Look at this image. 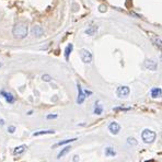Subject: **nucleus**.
<instances>
[{"label":"nucleus","instance_id":"f257e3e1","mask_svg":"<svg viewBox=\"0 0 162 162\" xmlns=\"http://www.w3.org/2000/svg\"><path fill=\"white\" fill-rule=\"evenodd\" d=\"M29 33V26L25 22H18L14 24V26L12 29V35L15 39H23L26 37Z\"/></svg>","mask_w":162,"mask_h":162},{"label":"nucleus","instance_id":"f03ea898","mask_svg":"<svg viewBox=\"0 0 162 162\" xmlns=\"http://www.w3.org/2000/svg\"><path fill=\"white\" fill-rule=\"evenodd\" d=\"M156 137H157L156 132L150 130V129H145L141 132V138H142V140L146 144H152L153 141L156 140Z\"/></svg>","mask_w":162,"mask_h":162},{"label":"nucleus","instance_id":"7ed1b4c3","mask_svg":"<svg viewBox=\"0 0 162 162\" xmlns=\"http://www.w3.org/2000/svg\"><path fill=\"white\" fill-rule=\"evenodd\" d=\"M79 55H80L81 60H82L84 64H91V61H92L93 59V56L90 51H88L86 48H82V49L79 51Z\"/></svg>","mask_w":162,"mask_h":162},{"label":"nucleus","instance_id":"20e7f679","mask_svg":"<svg viewBox=\"0 0 162 162\" xmlns=\"http://www.w3.org/2000/svg\"><path fill=\"white\" fill-rule=\"evenodd\" d=\"M130 93V89L129 87H126V86H120V87L117 88L116 90V95L120 98V99H125L129 95Z\"/></svg>","mask_w":162,"mask_h":162},{"label":"nucleus","instance_id":"39448f33","mask_svg":"<svg viewBox=\"0 0 162 162\" xmlns=\"http://www.w3.org/2000/svg\"><path fill=\"white\" fill-rule=\"evenodd\" d=\"M31 34L36 37V39H39V37H42L44 35V29L42 26H39V25H34L32 27V30H31Z\"/></svg>","mask_w":162,"mask_h":162},{"label":"nucleus","instance_id":"423d86ee","mask_svg":"<svg viewBox=\"0 0 162 162\" xmlns=\"http://www.w3.org/2000/svg\"><path fill=\"white\" fill-rule=\"evenodd\" d=\"M145 67H146L148 70H151V71H156V70L158 69V64H157L156 60L146 59V60H145Z\"/></svg>","mask_w":162,"mask_h":162},{"label":"nucleus","instance_id":"0eeeda50","mask_svg":"<svg viewBox=\"0 0 162 162\" xmlns=\"http://www.w3.org/2000/svg\"><path fill=\"white\" fill-rule=\"evenodd\" d=\"M108 130H110V132L113 134V135H117L120 130V125L118 123H116V122H112V123L108 125Z\"/></svg>","mask_w":162,"mask_h":162},{"label":"nucleus","instance_id":"6e6552de","mask_svg":"<svg viewBox=\"0 0 162 162\" xmlns=\"http://www.w3.org/2000/svg\"><path fill=\"white\" fill-rule=\"evenodd\" d=\"M0 95H2L5 99H6V101L9 104H13V103L15 102V98L13 95H12L10 92H7V91H0Z\"/></svg>","mask_w":162,"mask_h":162},{"label":"nucleus","instance_id":"1a4fd4ad","mask_svg":"<svg viewBox=\"0 0 162 162\" xmlns=\"http://www.w3.org/2000/svg\"><path fill=\"white\" fill-rule=\"evenodd\" d=\"M77 88H78V98H77V103L78 104H82L86 100V94H84V91L82 90L80 84H77Z\"/></svg>","mask_w":162,"mask_h":162},{"label":"nucleus","instance_id":"9d476101","mask_svg":"<svg viewBox=\"0 0 162 162\" xmlns=\"http://www.w3.org/2000/svg\"><path fill=\"white\" fill-rule=\"evenodd\" d=\"M151 37V41H152V43L154 44V46H156L157 48H159V49H162V39H160L159 36L154 35V34H151L150 35Z\"/></svg>","mask_w":162,"mask_h":162},{"label":"nucleus","instance_id":"9b49d317","mask_svg":"<svg viewBox=\"0 0 162 162\" xmlns=\"http://www.w3.org/2000/svg\"><path fill=\"white\" fill-rule=\"evenodd\" d=\"M151 96L154 98V99H158V98H161L162 96V90L160 88H153L151 90Z\"/></svg>","mask_w":162,"mask_h":162},{"label":"nucleus","instance_id":"f8f14e48","mask_svg":"<svg viewBox=\"0 0 162 162\" xmlns=\"http://www.w3.org/2000/svg\"><path fill=\"white\" fill-rule=\"evenodd\" d=\"M72 49H73V45L72 44H68V45L66 46V48H65V58H66V60L68 61L69 60V56H70V54H71V51H72Z\"/></svg>","mask_w":162,"mask_h":162},{"label":"nucleus","instance_id":"ddd939ff","mask_svg":"<svg viewBox=\"0 0 162 162\" xmlns=\"http://www.w3.org/2000/svg\"><path fill=\"white\" fill-rule=\"evenodd\" d=\"M98 30H99L98 25H92V26L88 27L87 30H86V34H87V35L92 36V35H94V34H95L96 32H98Z\"/></svg>","mask_w":162,"mask_h":162},{"label":"nucleus","instance_id":"4468645a","mask_svg":"<svg viewBox=\"0 0 162 162\" xmlns=\"http://www.w3.org/2000/svg\"><path fill=\"white\" fill-rule=\"evenodd\" d=\"M76 140H77V138H71V139H66V140H61V141H59V142H57L56 145H54V146H53V148L60 147V146H64V145L70 144V142H72V141H76Z\"/></svg>","mask_w":162,"mask_h":162},{"label":"nucleus","instance_id":"2eb2a0df","mask_svg":"<svg viewBox=\"0 0 162 162\" xmlns=\"http://www.w3.org/2000/svg\"><path fill=\"white\" fill-rule=\"evenodd\" d=\"M25 150H26V146L25 145H20L14 149V154H22Z\"/></svg>","mask_w":162,"mask_h":162},{"label":"nucleus","instance_id":"dca6fc26","mask_svg":"<svg viewBox=\"0 0 162 162\" xmlns=\"http://www.w3.org/2000/svg\"><path fill=\"white\" fill-rule=\"evenodd\" d=\"M105 154L107 157H115L116 156V151L112 147H106L105 148Z\"/></svg>","mask_w":162,"mask_h":162},{"label":"nucleus","instance_id":"f3484780","mask_svg":"<svg viewBox=\"0 0 162 162\" xmlns=\"http://www.w3.org/2000/svg\"><path fill=\"white\" fill-rule=\"evenodd\" d=\"M70 149H71V147H70V146H67V147H65V148H64V149H63V150H61L59 153H58L57 158H58V159H59V158H61V157L66 156L67 153H68V152H69V151H70Z\"/></svg>","mask_w":162,"mask_h":162},{"label":"nucleus","instance_id":"a211bd4d","mask_svg":"<svg viewBox=\"0 0 162 162\" xmlns=\"http://www.w3.org/2000/svg\"><path fill=\"white\" fill-rule=\"evenodd\" d=\"M103 112V107L101 105H99V102L95 103V107H94V114L96 115H101Z\"/></svg>","mask_w":162,"mask_h":162},{"label":"nucleus","instance_id":"6ab92c4d","mask_svg":"<svg viewBox=\"0 0 162 162\" xmlns=\"http://www.w3.org/2000/svg\"><path fill=\"white\" fill-rule=\"evenodd\" d=\"M54 130H39L33 134V136H42V135H47V134H54Z\"/></svg>","mask_w":162,"mask_h":162},{"label":"nucleus","instance_id":"aec40b11","mask_svg":"<svg viewBox=\"0 0 162 162\" xmlns=\"http://www.w3.org/2000/svg\"><path fill=\"white\" fill-rule=\"evenodd\" d=\"M127 142H128L129 145H132V146H135V145H137V140H136L135 138H132V137H130V138L127 139Z\"/></svg>","mask_w":162,"mask_h":162},{"label":"nucleus","instance_id":"412c9836","mask_svg":"<svg viewBox=\"0 0 162 162\" xmlns=\"http://www.w3.org/2000/svg\"><path fill=\"white\" fill-rule=\"evenodd\" d=\"M42 80L45 81V82H49L51 80V77L49 75H43L42 76Z\"/></svg>","mask_w":162,"mask_h":162},{"label":"nucleus","instance_id":"4be33fe9","mask_svg":"<svg viewBox=\"0 0 162 162\" xmlns=\"http://www.w3.org/2000/svg\"><path fill=\"white\" fill-rule=\"evenodd\" d=\"M58 115L57 114H48L47 116H46V118L47 120H55V118H57Z\"/></svg>","mask_w":162,"mask_h":162},{"label":"nucleus","instance_id":"5701e85b","mask_svg":"<svg viewBox=\"0 0 162 162\" xmlns=\"http://www.w3.org/2000/svg\"><path fill=\"white\" fill-rule=\"evenodd\" d=\"M14 132H15V126H9V127H8V132H10V134H13Z\"/></svg>","mask_w":162,"mask_h":162},{"label":"nucleus","instance_id":"b1692460","mask_svg":"<svg viewBox=\"0 0 162 162\" xmlns=\"http://www.w3.org/2000/svg\"><path fill=\"white\" fill-rule=\"evenodd\" d=\"M84 94H86V96L91 95V94H92V92H91V91H88V90H84Z\"/></svg>","mask_w":162,"mask_h":162},{"label":"nucleus","instance_id":"393cba45","mask_svg":"<svg viewBox=\"0 0 162 162\" xmlns=\"http://www.w3.org/2000/svg\"><path fill=\"white\" fill-rule=\"evenodd\" d=\"M78 159H79V157H78V156L73 157V161H75V162H77V161H78Z\"/></svg>","mask_w":162,"mask_h":162},{"label":"nucleus","instance_id":"a878e982","mask_svg":"<svg viewBox=\"0 0 162 162\" xmlns=\"http://www.w3.org/2000/svg\"><path fill=\"white\" fill-rule=\"evenodd\" d=\"M5 124V120H0V125H3Z\"/></svg>","mask_w":162,"mask_h":162},{"label":"nucleus","instance_id":"bb28decb","mask_svg":"<svg viewBox=\"0 0 162 162\" xmlns=\"http://www.w3.org/2000/svg\"><path fill=\"white\" fill-rule=\"evenodd\" d=\"M147 162H154L153 160H149V161H147Z\"/></svg>","mask_w":162,"mask_h":162},{"label":"nucleus","instance_id":"cd10ccee","mask_svg":"<svg viewBox=\"0 0 162 162\" xmlns=\"http://www.w3.org/2000/svg\"><path fill=\"white\" fill-rule=\"evenodd\" d=\"M1 66H2V64H1V63H0V67H1Z\"/></svg>","mask_w":162,"mask_h":162},{"label":"nucleus","instance_id":"c85d7f7f","mask_svg":"<svg viewBox=\"0 0 162 162\" xmlns=\"http://www.w3.org/2000/svg\"><path fill=\"white\" fill-rule=\"evenodd\" d=\"M161 59H162V56H161Z\"/></svg>","mask_w":162,"mask_h":162}]
</instances>
